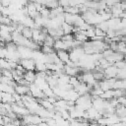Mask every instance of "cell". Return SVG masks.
<instances>
[{"label":"cell","mask_w":126,"mask_h":126,"mask_svg":"<svg viewBox=\"0 0 126 126\" xmlns=\"http://www.w3.org/2000/svg\"><path fill=\"white\" fill-rule=\"evenodd\" d=\"M11 106H12V111L18 116V117H23V116H25V115H27V114H29L30 113V111L25 107V106H21V105H18L17 103H13V104H11Z\"/></svg>","instance_id":"cell-3"},{"label":"cell","mask_w":126,"mask_h":126,"mask_svg":"<svg viewBox=\"0 0 126 126\" xmlns=\"http://www.w3.org/2000/svg\"><path fill=\"white\" fill-rule=\"evenodd\" d=\"M19 64H21L26 71H35V61L32 58L21 59Z\"/></svg>","instance_id":"cell-2"},{"label":"cell","mask_w":126,"mask_h":126,"mask_svg":"<svg viewBox=\"0 0 126 126\" xmlns=\"http://www.w3.org/2000/svg\"><path fill=\"white\" fill-rule=\"evenodd\" d=\"M80 83V80L78 79V77L77 76H74V77H70V79H69V84L74 88V87H76L78 84Z\"/></svg>","instance_id":"cell-30"},{"label":"cell","mask_w":126,"mask_h":126,"mask_svg":"<svg viewBox=\"0 0 126 126\" xmlns=\"http://www.w3.org/2000/svg\"><path fill=\"white\" fill-rule=\"evenodd\" d=\"M21 34H22L24 37H26L27 39H32V29L24 27L23 31L21 32Z\"/></svg>","instance_id":"cell-20"},{"label":"cell","mask_w":126,"mask_h":126,"mask_svg":"<svg viewBox=\"0 0 126 126\" xmlns=\"http://www.w3.org/2000/svg\"><path fill=\"white\" fill-rule=\"evenodd\" d=\"M36 78L35 71H26V73L23 76V79H25L29 84H32Z\"/></svg>","instance_id":"cell-10"},{"label":"cell","mask_w":126,"mask_h":126,"mask_svg":"<svg viewBox=\"0 0 126 126\" xmlns=\"http://www.w3.org/2000/svg\"><path fill=\"white\" fill-rule=\"evenodd\" d=\"M60 39H62L63 41H73L74 40V35L72 33H70V34H64Z\"/></svg>","instance_id":"cell-34"},{"label":"cell","mask_w":126,"mask_h":126,"mask_svg":"<svg viewBox=\"0 0 126 126\" xmlns=\"http://www.w3.org/2000/svg\"><path fill=\"white\" fill-rule=\"evenodd\" d=\"M47 68H46V64L43 62H39L36 61L35 62V71L36 72H46Z\"/></svg>","instance_id":"cell-23"},{"label":"cell","mask_w":126,"mask_h":126,"mask_svg":"<svg viewBox=\"0 0 126 126\" xmlns=\"http://www.w3.org/2000/svg\"><path fill=\"white\" fill-rule=\"evenodd\" d=\"M40 50H41V52L44 53V54H51V53H53V52L55 51L53 47L46 46V45H42V46L40 47Z\"/></svg>","instance_id":"cell-28"},{"label":"cell","mask_w":126,"mask_h":126,"mask_svg":"<svg viewBox=\"0 0 126 126\" xmlns=\"http://www.w3.org/2000/svg\"><path fill=\"white\" fill-rule=\"evenodd\" d=\"M56 54H57V57L59 58V60L61 62H63L64 64L68 60H70L69 59V51H67V50H58V51H56Z\"/></svg>","instance_id":"cell-12"},{"label":"cell","mask_w":126,"mask_h":126,"mask_svg":"<svg viewBox=\"0 0 126 126\" xmlns=\"http://www.w3.org/2000/svg\"><path fill=\"white\" fill-rule=\"evenodd\" d=\"M79 15H72V14H68V13H64V22L69 24V25H72L74 26L75 25V22L77 20Z\"/></svg>","instance_id":"cell-15"},{"label":"cell","mask_w":126,"mask_h":126,"mask_svg":"<svg viewBox=\"0 0 126 126\" xmlns=\"http://www.w3.org/2000/svg\"><path fill=\"white\" fill-rule=\"evenodd\" d=\"M25 126H38V125H35V124H28V125H25Z\"/></svg>","instance_id":"cell-40"},{"label":"cell","mask_w":126,"mask_h":126,"mask_svg":"<svg viewBox=\"0 0 126 126\" xmlns=\"http://www.w3.org/2000/svg\"><path fill=\"white\" fill-rule=\"evenodd\" d=\"M115 114L118 117H126V107L122 104H118L115 107Z\"/></svg>","instance_id":"cell-17"},{"label":"cell","mask_w":126,"mask_h":126,"mask_svg":"<svg viewBox=\"0 0 126 126\" xmlns=\"http://www.w3.org/2000/svg\"><path fill=\"white\" fill-rule=\"evenodd\" d=\"M74 39L77 40V41H79V42H81V43H84V42H86V41L89 40V37L86 34H84V33L77 32V33L74 34Z\"/></svg>","instance_id":"cell-21"},{"label":"cell","mask_w":126,"mask_h":126,"mask_svg":"<svg viewBox=\"0 0 126 126\" xmlns=\"http://www.w3.org/2000/svg\"><path fill=\"white\" fill-rule=\"evenodd\" d=\"M0 70H11L8 60L5 58H0Z\"/></svg>","instance_id":"cell-25"},{"label":"cell","mask_w":126,"mask_h":126,"mask_svg":"<svg viewBox=\"0 0 126 126\" xmlns=\"http://www.w3.org/2000/svg\"><path fill=\"white\" fill-rule=\"evenodd\" d=\"M120 24H121L122 29L126 28V19H120Z\"/></svg>","instance_id":"cell-35"},{"label":"cell","mask_w":126,"mask_h":126,"mask_svg":"<svg viewBox=\"0 0 126 126\" xmlns=\"http://www.w3.org/2000/svg\"><path fill=\"white\" fill-rule=\"evenodd\" d=\"M49 14H50V9L46 8L45 6H43V8L41 9V11L39 12L40 17H42L44 19H49Z\"/></svg>","instance_id":"cell-26"},{"label":"cell","mask_w":126,"mask_h":126,"mask_svg":"<svg viewBox=\"0 0 126 126\" xmlns=\"http://www.w3.org/2000/svg\"><path fill=\"white\" fill-rule=\"evenodd\" d=\"M113 90H123L126 91V79L125 80H118L116 79L113 86H112Z\"/></svg>","instance_id":"cell-14"},{"label":"cell","mask_w":126,"mask_h":126,"mask_svg":"<svg viewBox=\"0 0 126 126\" xmlns=\"http://www.w3.org/2000/svg\"><path fill=\"white\" fill-rule=\"evenodd\" d=\"M20 56H21V59H28V58H32V50L29 47H26V46H21L19 45L18 48H17Z\"/></svg>","instance_id":"cell-5"},{"label":"cell","mask_w":126,"mask_h":126,"mask_svg":"<svg viewBox=\"0 0 126 126\" xmlns=\"http://www.w3.org/2000/svg\"><path fill=\"white\" fill-rule=\"evenodd\" d=\"M117 72H118V69L114 65H110V66H108L107 68H105L103 70L104 78L105 79H113V78H116Z\"/></svg>","instance_id":"cell-6"},{"label":"cell","mask_w":126,"mask_h":126,"mask_svg":"<svg viewBox=\"0 0 126 126\" xmlns=\"http://www.w3.org/2000/svg\"><path fill=\"white\" fill-rule=\"evenodd\" d=\"M94 35H96V36H100V37H105L106 36V34H105V32H103V31H101L100 29H98V28H94Z\"/></svg>","instance_id":"cell-33"},{"label":"cell","mask_w":126,"mask_h":126,"mask_svg":"<svg viewBox=\"0 0 126 126\" xmlns=\"http://www.w3.org/2000/svg\"><path fill=\"white\" fill-rule=\"evenodd\" d=\"M54 41H55V39H54L52 36H50L49 34H46V36H45V38H44V41H43V45L53 47Z\"/></svg>","instance_id":"cell-24"},{"label":"cell","mask_w":126,"mask_h":126,"mask_svg":"<svg viewBox=\"0 0 126 126\" xmlns=\"http://www.w3.org/2000/svg\"><path fill=\"white\" fill-rule=\"evenodd\" d=\"M30 2H32V3H36V2H38V0H29Z\"/></svg>","instance_id":"cell-39"},{"label":"cell","mask_w":126,"mask_h":126,"mask_svg":"<svg viewBox=\"0 0 126 126\" xmlns=\"http://www.w3.org/2000/svg\"><path fill=\"white\" fill-rule=\"evenodd\" d=\"M125 12H126V9H125Z\"/></svg>","instance_id":"cell-42"},{"label":"cell","mask_w":126,"mask_h":126,"mask_svg":"<svg viewBox=\"0 0 126 126\" xmlns=\"http://www.w3.org/2000/svg\"><path fill=\"white\" fill-rule=\"evenodd\" d=\"M1 74H2V76H4V77H7L8 79H10V80L14 81V80H13L12 71H11V70H1Z\"/></svg>","instance_id":"cell-32"},{"label":"cell","mask_w":126,"mask_h":126,"mask_svg":"<svg viewBox=\"0 0 126 126\" xmlns=\"http://www.w3.org/2000/svg\"><path fill=\"white\" fill-rule=\"evenodd\" d=\"M38 103H39V105L40 106H42L44 109H46V110H54L55 109V106H54V104H52V103H50L45 97L44 98H41V99H39L38 100Z\"/></svg>","instance_id":"cell-13"},{"label":"cell","mask_w":126,"mask_h":126,"mask_svg":"<svg viewBox=\"0 0 126 126\" xmlns=\"http://www.w3.org/2000/svg\"><path fill=\"white\" fill-rule=\"evenodd\" d=\"M38 126H48V124H47L45 121H42L41 123H39V124H38Z\"/></svg>","instance_id":"cell-36"},{"label":"cell","mask_w":126,"mask_h":126,"mask_svg":"<svg viewBox=\"0 0 126 126\" xmlns=\"http://www.w3.org/2000/svg\"><path fill=\"white\" fill-rule=\"evenodd\" d=\"M64 13H68L72 15H80V10L77 6H67L64 8Z\"/></svg>","instance_id":"cell-19"},{"label":"cell","mask_w":126,"mask_h":126,"mask_svg":"<svg viewBox=\"0 0 126 126\" xmlns=\"http://www.w3.org/2000/svg\"><path fill=\"white\" fill-rule=\"evenodd\" d=\"M0 124H3L4 125V122H3V116L0 115Z\"/></svg>","instance_id":"cell-37"},{"label":"cell","mask_w":126,"mask_h":126,"mask_svg":"<svg viewBox=\"0 0 126 126\" xmlns=\"http://www.w3.org/2000/svg\"><path fill=\"white\" fill-rule=\"evenodd\" d=\"M14 89H15V93L20 94V95H22V96L25 95V94H28L29 92H30L28 86H23V85H19V84H16Z\"/></svg>","instance_id":"cell-9"},{"label":"cell","mask_w":126,"mask_h":126,"mask_svg":"<svg viewBox=\"0 0 126 126\" xmlns=\"http://www.w3.org/2000/svg\"><path fill=\"white\" fill-rule=\"evenodd\" d=\"M73 89L78 93L79 95H84V94H90V92H91V90H92V88H90L87 84H85V83H83V82H80V83H79L76 87H74Z\"/></svg>","instance_id":"cell-4"},{"label":"cell","mask_w":126,"mask_h":126,"mask_svg":"<svg viewBox=\"0 0 126 126\" xmlns=\"http://www.w3.org/2000/svg\"><path fill=\"white\" fill-rule=\"evenodd\" d=\"M53 48H54L55 51H58V50H67V47L65 45V42L62 39H56L54 41Z\"/></svg>","instance_id":"cell-16"},{"label":"cell","mask_w":126,"mask_h":126,"mask_svg":"<svg viewBox=\"0 0 126 126\" xmlns=\"http://www.w3.org/2000/svg\"><path fill=\"white\" fill-rule=\"evenodd\" d=\"M79 70H81V69L78 67H69V66L65 65L64 69H63V73L69 77H74V76L79 75Z\"/></svg>","instance_id":"cell-7"},{"label":"cell","mask_w":126,"mask_h":126,"mask_svg":"<svg viewBox=\"0 0 126 126\" xmlns=\"http://www.w3.org/2000/svg\"><path fill=\"white\" fill-rule=\"evenodd\" d=\"M1 94H2V100H1L2 103H9V104L15 103L13 94H8V93H2L1 92Z\"/></svg>","instance_id":"cell-11"},{"label":"cell","mask_w":126,"mask_h":126,"mask_svg":"<svg viewBox=\"0 0 126 126\" xmlns=\"http://www.w3.org/2000/svg\"><path fill=\"white\" fill-rule=\"evenodd\" d=\"M117 69H124V68H126V61L123 59V60H119V61H117V62H115L114 64H113Z\"/></svg>","instance_id":"cell-29"},{"label":"cell","mask_w":126,"mask_h":126,"mask_svg":"<svg viewBox=\"0 0 126 126\" xmlns=\"http://www.w3.org/2000/svg\"><path fill=\"white\" fill-rule=\"evenodd\" d=\"M99 97H101V98H102V99H104V100L109 101L110 99H112V98L114 97V90L112 89V90H108V91L103 92V93H102V94H100V96H99Z\"/></svg>","instance_id":"cell-18"},{"label":"cell","mask_w":126,"mask_h":126,"mask_svg":"<svg viewBox=\"0 0 126 126\" xmlns=\"http://www.w3.org/2000/svg\"><path fill=\"white\" fill-rule=\"evenodd\" d=\"M73 27H74V26L69 25V24H67V23H65V22L62 23V25H61V29H62L64 34H70V33H72Z\"/></svg>","instance_id":"cell-22"},{"label":"cell","mask_w":126,"mask_h":126,"mask_svg":"<svg viewBox=\"0 0 126 126\" xmlns=\"http://www.w3.org/2000/svg\"><path fill=\"white\" fill-rule=\"evenodd\" d=\"M96 28H98V29H100L101 31H103L104 32L108 30V25H107V22H105V21H103V22H101V23H99L98 25H96L95 26Z\"/></svg>","instance_id":"cell-31"},{"label":"cell","mask_w":126,"mask_h":126,"mask_svg":"<svg viewBox=\"0 0 126 126\" xmlns=\"http://www.w3.org/2000/svg\"><path fill=\"white\" fill-rule=\"evenodd\" d=\"M29 90H30L31 95H32V96H33L34 98H36L37 100H39V99H41V98H44L43 92H42L38 87H36L33 83H32V84H30Z\"/></svg>","instance_id":"cell-1"},{"label":"cell","mask_w":126,"mask_h":126,"mask_svg":"<svg viewBox=\"0 0 126 126\" xmlns=\"http://www.w3.org/2000/svg\"><path fill=\"white\" fill-rule=\"evenodd\" d=\"M4 126H15L13 123H8V124H5Z\"/></svg>","instance_id":"cell-38"},{"label":"cell","mask_w":126,"mask_h":126,"mask_svg":"<svg viewBox=\"0 0 126 126\" xmlns=\"http://www.w3.org/2000/svg\"><path fill=\"white\" fill-rule=\"evenodd\" d=\"M1 100H2V94H1V92H0V102H1Z\"/></svg>","instance_id":"cell-41"},{"label":"cell","mask_w":126,"mask_h":126,"mask_svg":"<svg viewBox=\"0 0 126 126\" xmlns=\"http://www.w3.org/2000/svg\"><path fill=\"white\" fill-rule=\"evenodd\" d=\"M116 79H118V80H125L126 79V68L118 69V72H117V75H116Z\"/></svg>","instance_id":"cell-27"},{"label":"cell","mask_w":126,"mask_h":126,"mask_svg":"<svg viewBox=\"0 0 126 126\" xmlns=\"http://www.w3.org/2000/svg\"><path fill=\"white\" fill-rule=\"evenodd\" d=\"M33 84L36 86V87H38L42 92L44 91V90H46L47 88H49V86H48V83L46 82V80H45V78H40V77H36L35 78V80H34V82H33Z\"/></svg>","instance_id":"cell-8"}]
</instances>
